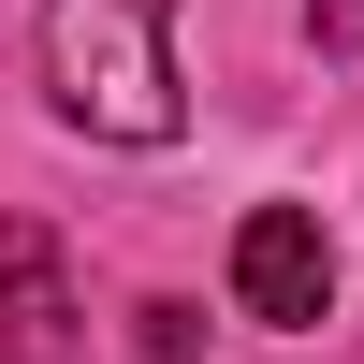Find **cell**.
<instances>
[{"mask_svg":"<svg viewBox=\"0 0 364 364\" xmlns=\"http://www.w3.org/2000/svg\"><path fill=\"white\" fill-rule=\"evenodd\" d=\"M44 87L102 146H175V117H190L175 44H161V0H44Z\"/></svg>","mask_w":364,"mask_h":364,"instance_id":"1","label":"cell"},{"mask_svg":"<svg viewBox=\"0 0 364 364\" xmlns=\"http://www.w3.org/2000/svg\"><path fill=\"white\" fill-rule=\"evenodd\" d=\"M233 306L277 321V336H306V321L336 306V248H321L306 204H248V219H233Z\"/></svg>","mask_w":364,"mask_h":364,"instance_id":"2","label":"cell"},{"mask_svg":"<svg viewBox=\"0 0 364 364\" xmlns=\"http://www.w3.org/2000/svg\"><path fill=\"white\" fill-rule=\"evenodd\" d=\"M73 350V291H58L44 219H0V364H58Z\"/></svg>","mask_w":364,"mask_h":364,"instance_id":"3","label":"cell"},{"mask_svg":"<svg viewBox=\"0 0 364 364\" xmlns=\"http://www.w3.org/2000/svg\"><path fill=\"white\" fill-rule=\"evenodd\" d=\"M306 15H321V44H350V29H364V0H306Z\"/></svg>","mask_w":364,"mask_h":364,"instance_id":"4","label":"cell"}]
</instances>
